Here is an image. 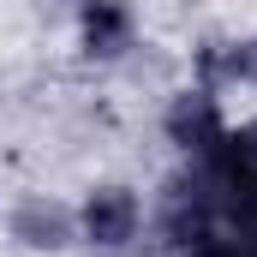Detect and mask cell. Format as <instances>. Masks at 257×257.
Masks as SVG:
<instances>
[{"label":"cell","instance_id":"1","mask_svg":"<svg viewBox=\"0 0 257 257\" xmlns=\"http://www.w3.org/2000/svg\"><path fill=\"white\" fill-rule=\"evenodd\" d=\"M90 233H96L102 245H120V239L132 233V197L126 192L96 197V203H90Z\"/></svg>","mask_w":257,"mask_h":257}]
</instances>
